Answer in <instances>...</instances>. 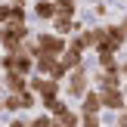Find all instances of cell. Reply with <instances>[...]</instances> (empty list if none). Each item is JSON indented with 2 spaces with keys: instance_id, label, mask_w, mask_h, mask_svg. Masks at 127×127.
<instances>
[{
  "instance_id": "obj_1",
  "label": "cell",
  "mask_w": 127,
  "mask_h": 127,
  "mask_svg": "<svg viewBox=\"0 0 127 127\" xmlns=\"http://www.w3.org/2000/svg\"><path fill=\"white\" fill-rule=\"evenodd\" d=\"M25 37H31V28L25 22H19V19H9V22L0 25V47H3V53L19 50Z\"/></svg>"
},
{
  "instance_id": "obj_2",
  "label": "cell",
  "mask_w": 127,
  "mask_h": 127,
  "mask_svg": "<svg viewBox=\"0 0 127 127\" xmlns=\"http://www.w3.org/2000/svg\"><path fill=\"white\" fill-rule=\"evenodd\" d=\"M99 112H102L99 90H96V87H90V90L81 96V124H87V127L99 124V121H102V118H99Z\"/></svg>"
},
{
  "instance_id": "obj_3",
  "label": "cell",
  "mask_w": 127,
  "mask_h": 127,
  "mask_svg": "<svg viewBox=\"0 0 127 127\" xmlns=\"http://www.w3.org/2000/svg\"><path fill=\"white\" fill-rule=\"evenodd\" d=\"M34 40H37V50H40V53H50V56H62L65 47H68V37L59 34V31H37Z\"/></svg>"
},
{
  "instance_id": "obj_4",
  "label": "cell",
  "mask_w": 127,
  "mask_h": 127,
  "mask_svg": "<svg viewBox=\"0 0 127 127\" xmlns=\"http://www.w3.org/2000/svg\"><path fill=\"white\" fill-rule=\"evenodd\" d=\"M90 84H93V78H90V71H87L84 62L68 71V96H71V99H81L87 90H90Z\"/></svg>"
},
{
  "instance_id": "obj_5",
  "label": "cell",
  "mask_w": 127,
  "mask_h": 127,
  "mask_svg": "<svg viewBox=\"0 0 127 127\" xmlns=\"http://www.w3.org/2000/svg\"><path fill=\"white\" fill-rule=\"evenodd\" d=\"M28 87H31V90H34L40 99H50V96H59V93H62V81L50 78V74H40V71H34V74H31Z\"/></svg>"
},
{
  "instance_id": "obj_6",
  "label": "cell",
  "mask_w": 127,
  "mask_h": 127,
  "mask_svg": "<svg viewBox=\"0 0 127 127\" xmlns=\"http://www.w3.org/2000/svg\"><path fill=\"white\" fill-rule=\"evenodd\" d=\"M124 43L118 40L115 34L109 31V25H99V28H93V53H118Z\"/></svg>"
},
{
  "instance_id": "obj_7",
  "label": "cell",
  "mask_w": 127,
  "mask_h": 127,
  "mask_svg": "<svg viewBox=\"0 0 127 127\" xmlns=\"http://www.w3.org/2000/svg\"><path fill=\"white\" fill-rule=\"evenodd\" d=\"M99 90V99H102V109L109 112H121L127 105V96H124V87L115 84V87H96Z\"/></svg>"
},
{
  "instance_id": "obj_8",
  "label": "cell",
  "mask_w": 127,
  "mask_h": 127,
  "mask_svg": "<svg viewBox=\"0 0 127 127\" xmlns=\"http://www.w3.org/2000/svg\"><path fill=\"white\" fill-rule=\"evenodd\" d=\"M0 78H3V87H6L9 93H19V90H25V87H28L31 74H25V71H16V68H6V71L0 74Z\"/></svg>"
},
{
  "instance_id": "obj_9",
  "label": "cell",
  "mask_w": 127,
  "mask_h": 127,
  "mask_svg": "<svg viewBox=\"0 0 127 127\" xmlns=\"http://www.w3.org/2000/svg\"><path fill=\"white\" fill-rule=\"evenodd\" d=\"M31 12H34L40 22H53V16H56V3H53V0H31Z\"/></svg>"
},
{
  "instance_id": "obj_10",
  "label": "cell",
  "mask_w": 127,
  "mask_h": 127,
  "mask_svg": "<svg viewBox=\"0 0 127 127\" xmlns=\"http://www.w3.org/2000/svg\"><path fill=\"white\" fill-rule=\"evenodd\" d=\"M62 62H65L68 68H78L81 62H84V50H78L74 43H68V47H65V53H62Z\"/></svg>"
},
{
  "instance_id": "obj_11",
  "label": "cell",
  "mask_w": 127,
  "mask_h": 127,
  "mask_svg": "<svg viewBox=\"0 0 127 127\" xmlns=\"http://www.w3.org/2000/svg\"><path fill=\"white\" fill-rule=\"evenodd\" d=\"M59 62V56H50V53H40L34 59V71H40V74H50L53 71V65Z\"/></svg>"
},
{
  "instance_id": "obj_12",
  "label": "cell",
  "mask_w": 127,
  "mask_h": 127,
  "mask_svg": "<svg viewBox=\"0 0 127 127\" xmlns=\"http://www.w3.org/2000/svg\"><path fill=\"white\" fill-rule=\"evenodd\" d=\"M53 121L59 124V127H68V124H81V115H74L71 109H65V112H62V115H56Z\"/></svg>"
},
{
  "instance_id": "obj_13",
  "label": "cell",
  "mask_w": 127,
  "mask_h": 127,
  "mask_svg": "<svg viewBox=\"0 0 127 127\" xmlns=\"http://www.w3.org/2000/svg\"><path fill=\"white\" fill-rule=\"evenodd\" d=\"M109 31H112V34H115L121 43H127V19H118V22H112V25H109Z\"/></svg>"
},
{
  "instance_id": "obj_14",
  "label": "cell",
  "mask_w": 127,
  "mask_h": 127,
  "mask_svg": "<svg viewBox=\"0 0 127 127\" xmlns=\"http://www.w3.org/2000/svg\"><path fill=\"white\" fill-rule=\"evenodd\" d=\"M31 124H34V127H50V124H56V121H53V115H50V112H43V115H37Z\"/></svg>"
},
{
  "instance_id": "obj_15",
  "label": "cell",
  "mask_w": 127,
  "mask_h": 127,
  "mask_svg": "<svg viewBox=\"0 0 127 127\" xmlns=\"http://www.w3.org/2000/svg\"><path fill=\"white\" fill-rule=\"evenodd\" d=\"M12 19V9H9V3H0V25L3 22H9Z\"/></svg>"
},
{
  "instance_id": "obj_16",
  "label": "cell",
  "mask_w": 127,
  "mask_h": 127,
  "mask_svg": "<svg viewBox=\"0 0 127 127\" xmlns=\"http://www.w3.org/2000/svg\"><path fill=\"white\" fill-rule=\"evenodd\" d=\"M53 3H56V9H74L78 0H53Z\"/></svg>"
},
{
  "instance_id": "obj_17",
  "label": "cell",
  "mask_w": 127,
  "mask_h": 127,
  "mask_svg": "<svg viewBox=\"0 0 127 127\" xmlns=\"http://www.w3.org/2000/svg\"><path fill=\"white\" fill-rule=\"evenodd\" d=\"M118 71H121V81L127 84V62H121V65H118Z\"/></svg>"
}]
</instances>
